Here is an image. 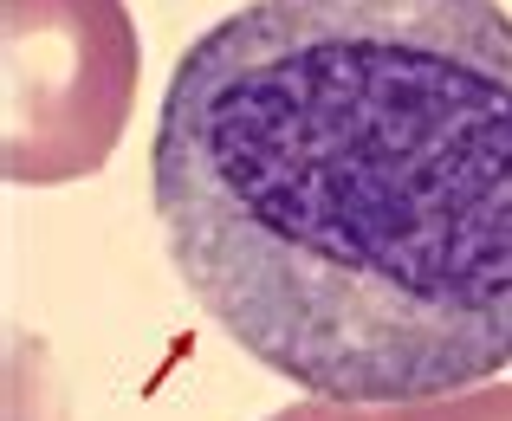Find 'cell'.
Segmentation results:
<instances>
[{
	"mask_svg": "<svg viewBox=\"0 0 512 421\" xmlns=\"http://www.w3.org/2000/svg\"><path fill=\"white\" fill-rule=\"evenodd\" d=\"M137 85L117 0H7V175L72 182L111 156Z\"/></svg>",
	"mask_w": 512,
	"mask_h": 421,
	"instance_id": "obj_2",
	"label": "cell"
},
{
	"mask_svg": "<svg viewBox=\"0 0 512 421\" xmlns=\"http://www.w3.org/2000/svg\"><path fill=\"white\" fill-rule=\"evenodd\" d=\"M150 188L195 305L286 383L409 409L512 370L500 0H247L175 65Z\"/></svg>",
	"mask_w": 512,
	"mask_h": 421,
	"instance_id": "obj_1",
	"label": "cell"
}]
</instances>
